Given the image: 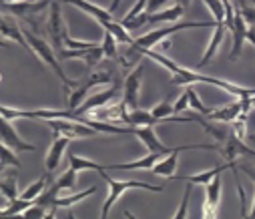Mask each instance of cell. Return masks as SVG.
<instances>
[{"instance_id":"1","label":"cell","mask_w":255,"mask_h":219,"mask_svg":"<svg viewBox=\"0 0 255 219\" xmlns=\"http://www.w3.org/2000/svg\"><path fill=\"white\" fill-rule=\"evenodd\" d=\"M131 48L137 50V52H141V54H145V56H149V58H153V60L159 62L161 66H165V68L171 72V75H173V85H185V87H187V85H195V83L213 85V87H217V89L227 91V93L233 95V97H239V99H243V97H253V95H255V89L237 87V85L227 83V81H221V79H217V77H209V75H203V72H197V70H189V68L177 64L175 60H171L169 56H165V54H161V52H155V50H151V48H139V46H131Z\"/></svg>"},{"instance_id":"2","label":"cell","mask_w":255,"mask_h":219,"mask_svg":"<svg viewBox=\"0 0 255 219\" xmlns=\"http://www.w3.org/2000/svg\"><path fill=\"white\" fill-rule=\"evenodd\" d=\"M24 36H26V40H28L32 52H34L44 64H48V66L54 70V75H56L62 83H65V91H71V89H75V87L79 85V81H71V79L65 75V70H62V66H60L58 58H56V50H54V46H50L48 42H44L42 38H38L36 34L28 32V30H24Z\"/></svg>"},{"instance_id":"3","label":"cell","mask_w":255,"mask_h":219,"mask_svg":"<svg viewBox=\"0 0 255 219\" xmlns=\"http://www.w3.org/2000/svg\"><path fill=\"white\" fill-rule=\"evenodd\" d=\"M217 22L215 20H189V22H179V24H171L167 28H157V30H151L139 38H135V44L133 46H139V48H153L157 46L159 42H163L167 36L179 32V30H187V28H207V26H215Z\"/></svg>"},{"instance_id":"4","label":"cell","mask_w":255,"mask_h":219,"mask_svg":"<svg viewBox=\"0 0 255 219\" xmlns=\"http://www.w3.org/2000/svg\"><path fill=\"white\" fill-rule=\"evenodd\" d=\"M103 179L107 181V185L111 187V195L107 197V201L103 203V211H101V219H107L109 217V209L115 205V201L125 193V191H129V189H145V191H153V193H159L163 191L161 185H151V183H145V181H117L113 177L107 175V171H101Z\"/></svg>"},{"instance_id":"5","label":"cell","mask_w":255,"mask_h":219,"mask_svg":"<svg viewBox=\"0 0 255 219\" xmlns=\"http://www.w3.org/2000/svg\"><path fill=\"white\" fill-rule=\"evenodd\" d=\"M109 81H111V72H105V70L93 72V77L81 81L75 89L67 91V95H69V109H71V111L79 109V107L91 97V91H93V89H97V87H101V85H105V83H109Z\"/></svg>"},{"instance_id":"6","label":"cell","mask_w":255,"mask_h":219,"mask_svg":"<svg viewBox=\"0 0 255 219\" xmlns=\"http://www.w3.org/2000/svg\"><path fill=\"white\" fill-rule=\"evenodd\" d=\"M46 123L54 131V137L56 135H65L69 139H81V137H95L99 133L91 125L75 121V119H48Z\"/></svg>"},{"instance_id":"7","label":"cell","mask_w":255,"mask_h":219,"mask_svg":"<svg viewBox=\"0 0 255 219\" xmlns=\"http://www.w3.org/2000/svg\"><path fill=\"white\" fill-rule=\"evenodd\" d=\"M187 149H215V151H219V147H213V145H181V147H175V151L167 153L161 161H157L151 167V173L153 175H161V177H173L175 175V169H177L179 153H183Z\"/></svg>"},{"instance_id":"8","label":"cell","mask_w":255,"mask_h":219,"mask_svg":"<svg viewBox=\"0 0 255 219\" xmlns=\"http://www.w3.org/2000/svg\"><path fill=\"white\" fill-rule=\"evenodd\" d=\"M143 64H139L135 70H131L125 79V95L123 103L129 107V111L139 109V93H141V81H143Z\"/></svg>"},{"instance_id":"9","label":"cell","mask_w":255,"mask_h":219,"mask_svg":"<svg viewBox=\"0 0 255 219\" xmlns=\"http://www.w3.org/2000/svg\"><path fill=\"white\" fill-rule=\"evenodd\" d=\"M50 38H52V46L56 50V54L60 50H65V22H62V14H60V6L58 2H50V16H48V26H46Z\"/></svg>"},{"instance_id":"10","label":"cell","mask_w":255,"mask_h":219,"mask_svg":"<svg viewBox=\"0 0 255 219\" xmlns=\"http://www.w3.org/2000/svg\"><path fill=\"white\" fill-rule=\"evenodd\" d=\"M133 135L145 145L149 153H165V155H167V153L175 151V149H171V147H165V145L159 141L155 127H133Z\"/></svg>"},{"instance_id":"11","label":"cell","mask_w":255,"mask_h":219,"mask_svg":"<svg viewBox=\"0 0 255 219\" xmlns=\"http://www.w3.org/2000/svg\"><path fill=\"white\" fill-rule=\"evenodd\" d=\"M229 32H231V36H233V46H231V54H229V58L235 60V58L241 54L243 42L247 40V32H249V24H247V20L243 18L241 8L235 10V22H233V26H231Z\"/></svg>"},{"instance_id":"12","label":"cell","mask_w":255,"mask_h":219,"mask_svg":"<svg viewBox=\"0 0 255 219\" xmlns=\"http://www.w3.org/2000/svg\"><path fill=\"white\" fill-rule=\"evenodd\" d=\"M58 56L65 60V58H83L87 66H97L103 56H105V50L101 44H95L91 48H81V50H73V48H65V50H60Z\"/></svg>"},{"instance_id":"13","label":"cell","mask_w":255,"mask_h":219,"mask_svg":"<svg viewBox=\"0 0 255 219\" xmlns=\"http://www.w3.org/2000/svg\"><path fill=\"white\" fill-rule=\"evenodd\" d=\"M219 153H221L227 161H235V157H239V155L255 157V151L249 149V147H245L243 141H241V137H239L235 131L229 133V137L225 139V145H223V147H219Z\"/></svg>"},{"instance_id":"14","label":"cell","mask_w":255,"mask_h":219,"mask_svg":"<svg viewBox=\"0 0 255 219\" xmlns=\"http://www.w3.org/2000/svg\"><path fill=\"white\" fill-rule=\"evenodd\" d=\"M117 95H119V87H111V89H107V91L93 93L79 109H75V115L81 117V115H87V113L93 111V109H99V107H103V105H109ZM75 121H77V119H75Z\"/></svg>"},{"instance_id":"15","label":"cell","mask_w":255,"mask_h":219,"mask_svg":"<svg viewBox=\"0 0 255 219\" xmlns=\"http://www.w3.org/2000/svg\"><path fill=\"white\" fill-rule=\"evenodd\" d=\"M219 197H221V175H217L213 181H209L205 185V203H203V217L213 219L217 217V205H219Z\"/></svg>"},{"instance_id":"16","label":"cell","mask_w":255,"mask_h":219,"mask_svg":"<svg viewBox=\"0 0 255 219\" xmlns=\"http://www.w3.org/2000/svg\"><path fill=\"white\" fill-rule=\"evenodd\" d=\"M67 2H71V4H75L77 8H81V10H85L87 14H91L101 26H103V30H109L111 26H113V16H111V10H105V8H101V6H97V4H93V2H87V0H67Z\"/></svg>"},{"instance_id":"17","label":"cell","mask_w":255,"mask_h":219,"mask_svg":"<svg viewBox=\"0 0 255 219\" xmlns=\"http://www.w3.org/2000/svg\"><path fill=\"white\" fill-rule=\"evenodd\" d=\"M69 143H71V139L65 137V135H56V137H54V141H52V145H50V151H48V155H46V159H44L48 173H52V171L60 165V159H62V155H65V149L69 147Z\"/></svg>"},{"instance_id":"18","label":"cell","mask_w":255,"mask_h":219,"mask_svg":"<svg viewBox=\"0 0 255 219\" xmlns=\"http://www.w3.org/2000/svg\"><path fill=\"white\" fill-rule=\"evenodd\" d=\"M2 143L8 145L10 149H16V151H36V147L32 143H26L16 135L14 125L6 119H2Z\"/></svg>"},{"instance_id":"19","label":"cell","mask_w":255,"mask_h":219,"mask_svg":"<svg viewBox=\"0 0 255 219\" xmlns=\"http://www.w3.org/2000/svg\"><path fill=\"white\" fill-rule=\"evenodd\" d=\"M0 32H2V38H4V40H14L16 44H20L22 48H26V50L32 52V48H30L26 36H24V30H22L14 20H10L8 16H4L2 22H0Z\"/></svg>"},{"instance_id":"20","label":"cell","mask_w":255,"mask_h":219,"mask_svg":"<svg viewBox=\"0 0 255 219\" xmlns=\"http://www.w3.org/2000/svg\"><path fill=\"white\" fill-rule=\"evenodd\" d=\"M48 4H50V0H44V2H28V0H20V2H12V4H4V2H2V10L26 18V16H30V14H34V12L44 10Z\"/></svg>"},{"instance_id":"21","label":"cell","mask_w":255,"mask_h":219,"mask_svg":"<svg viewBox=\"0 0 255 219\" xmlns=\"http://www.w3.org/2000/svg\"><path fill=\"white\" fill-rule=\"evenodd\" d=\"M241 111H243V103L241 101H235L231 105L213 109L211 115H207V119H211V121H223V123H233L241 115Z\"/></svg>"},{"instance_id":"22","label":"cell","mask_w":255,"mask_h":219,"mask_svg":"<svg viewBox=\"0 0 255 219\" xmlns=\"http://www.w3.org/2000/svg\"><path fill=\"white\" fill-rule=\"evenodd\" d=\"M225 32H227V24L225 22H217L215 24V32H213V38H211V42H209V46H207V52L203 54V58L199 60V68L201 66H205L213 56H215V52L219 50V46H221V42H223V36H225Z\"/></svg>"},{"instance_id":"23","label":"cell","mask_w":255,"mask_h":219,"mask_svg":"<svg viewBox=\"0 0 255 219\" xmlns=\"http://www.w3.org/2000/svg\"><path fill=\"white\" fill-rule=\"evenodd\" d=\"M227 169H235V161H227V163L217 165V167H213V169H207V171H203V173L191 175V177H187V181L193 183V185H207L209 181H213L217 175H221V173L227 171Z\"/></svg>"},{"instance_id":"24","label":"cell","mask_w":255,"mask_h":219,"mask_svg":"<svg viewBox=\"0 0 255 219\" xmlns=\"http://www.w3.org/2000/svg\"><path fill=\"white\" fill-rule=\"evenodd\" d=\"M165 157V153H149L147 157L135 161V163H117V165H105V169H117V171H125V169H151L157 161H161Z\"/></svg>"},{"instance_id":"25","label":"cell","mask_w":255,"mask_h":219,"mask_svg":"<svg viewBox=\"0 0 255 219\" xmlns=\"http://www.w3.org/2000/svg\"><path fill=\"white\" fill-rule=\"evenodd\" d=\"M185 12V6L183 4H175L173 8H167V10H159V12H153L149 14V24H157V22H177Z\"/></svg>"},{"instance_id":"26","label":"cell","mask_w":255,"mask_h":219,"mask_svg":"<svg viewBox=\"0 0 255 219\" xmlns=\"http://www.w3.org/2000/svg\"><path fill=\"white\" fill-rule=\"evenodd\" d=\"M69 161H71V167L79 173V171H107L105 169V165H101V163H95V161H89V159H83V157H79L77 153H71L69 155Z\"/></svg>"},{"instance_id":"27","label":"cell","mask_w":255,"mask_h":219,"mask_svg":"<svg viewBox=\"0 0 255 219\" xmlns=\"http://www.w3.org/2000/svg\"><path fill=\"white\" fill-rule=\"evenodd\" d=\"M97 191V187L93 185V187H89V189H85V191H81V193H75V195H69V197H56L54 199V205L56 207H73V205H77V203H81L83 199H87L89 195H93Z\"/></svg>"},{"instance_id":"28","label":"cell","mask_w":255,"mask_h":219,"mask_svg":"<svg viewBox=\"0 0 255 219\" xmlns=\"http://www.w3.org/2000/svg\"><path fill=\"white\" fill-rule=\"evenodd\" d=\"M34 201H28V199H22V197H18V199H14V201H10V205L8 207H2V211H0V215L2 217H10V215H22L30 205H32Z\"/></svg>"},{"instance_id":"29","label":"cell","mask_w":255,"mask_h":219,"mask_svg":"<svg viewBox=\"0 0 255 219\" xmlns=\"http://www.w3.org/2000/svg\"><path fill=\"white\" fill-rule=\"evenodd\" d=\"M0 193H2L4 199L8 201H14L20 197L18 189H16V177H4L2 183H0Z\"/></svg>"},{"instance_id":"30","label":"cell","mask_w":255,"mask_h":219,"mask_svg":"<svg viewBox=\"0 0 255 219\" xmlns=\"http://www.w3.org/2000/svg\"><path fill=\"white\" fill-rule=\"evenodd\" d=\"M0 165H2V169L4 167H16V169L20 167V161H18L16 153L4 143H2V147H0Z\"/></svg>"},{"instance_id":"31","label":"cell","mask_w":255,"mask_h":219,"mask_svg":"<svg viewBox=\"0 0 255 219\" xmlns=\"http://www.w3.org/2000/svg\"><path fill=\"white\" fill-rule=\"evenodd\" d=\"M46 183H48V181H46V177H42V179L34 181L32 185H28V187L20 193V197H22V199H28V201H36V199L42 195V189L46 187Z\"/></svg>"},{"instance_id":"32","label":"cell","mask_w":255,"mask_h":219,"mask_svg":"<svg viewBox=\"0 0 255 219\" xmlns=\"http://www.w3.org/2000/svg\"><path fill=\"white\" fill-rule=\"evenodd\" d=\"M187 91H189V107H193L199 115H205V117H207V115H211V111H213V109H207V107L201 103V99H199V95L195 93V89H193V87L187 85Z\"/></svg>"},{"instance_id":"33","label":"cell","mask_w":255,"mask_h":219,"mask_svg":"<svg viewBox=\"0 0 255 219\" xmlns=\"http://www.w3.org/2000/svg\"><path fill=\"white\" fill-rule=\"evenodd\" d=\"M203 2L211 10L215 22H225V4H223V0H203Z\"/></svg>"},{"instance_id":"34","label":"cell","mask_w":255,"mask_h":219,"mask_svg":"<svg viewBox=\"0 0 255 219\" xmlns=\"http://www.w3.org/2000/svg\"><path fill=\"white\" fill-rule=\"evenodd\" d=\"M117 38H115V34L113 32H109V30H105V36H103V50H105V56H109V58H117Z\"/></svg>"},{"instance_id":"35","label":"cell","mask_w":255,"mask_h":219,"mask_svg":"<svg viewBox=\"0 0 255 219\" xmlns=\"http://www.w3.org/2000/svg\"><path fill=\"white\" fill-rule=\"evenodd\" d=\"M24 219H48V213H46V205H40V203H32L24 213H22Z\"/></svg>"},{"instance_id":"36","label":"cell","mask_w":255,"mask_h":219,"mask_svg":"<svg viewBox=\"0 0 255 219\" xmlns=\"http://www.w3.org/2000/svg\"><path fill=\"white\" fill-rule=\"evenodd\" d=\"M75 183H77V171H75L73 167H71L69 171L62 173V177H58V181H56L58 189H73Z\"/></svg>"},{"instance_id":"37","label":"cell","mask_w":255,"mask_h":219,"mask_svg":"<svg viewBox=\"0 0 255 219\" xmlns=\"http://www.w3.org/2000/svg\"><path fill=\"white\" fill-rule=\"evenodd\" d=\"M151 113L155 115V117H159V119H167V117H171V115H175V111H173V105L165 99V101H161L159 105H155L153 109H151Z\"/></svg>"},{"instance_id":"38","label":"cell","mask_w":255,"mask_h":219,"mask_svg":"<svg viewBox=\"0 0 255 219\" xmlns=\"http://www.w3.org/2000/svg\"><path fill=\"white\" fill-rule=\"evenodd\" d=\"M191 187H193V183H189V181H187V187H185V193H183L181 205H179L177 213L173 215L175 219H185V217H187V205H189V195H191Z\"/></svg>"},{"instance_id":"39","label":"cell","mask_w":255,"mask_h":219,"mask_svg":"<svg viewBox=\"0 0 255 219\" xmlns=\"http://www.w3.org/2000/svg\"><path fill=\"white\" fill-rule=\"evenodd\" d=\"M147 2L149 0H137L135 2V6L125 14V18H123V22H129V20H133V18H137L139 14H143V10H147Z\"/></svg>"},{"instance_id":"40","label":"cell","mask_w":255,"mask_h":219,"mask_svg":"<svg viewBox=\"0 0 255 219\" xmlns=\"http://www.w3.org/2000/svg\"><path fill=\"white\" fill-rule=\"evenodd\" d=\"M187 107H189V91H187V87H185L183 93H181V97H179V101L173 105V111H175V115H179V113H183Z\"/></svg>"},{"instance_id":"41","label":"cell","mask_w":255,"mask_h":219,"mask_svg":"<svg viewBox=\"0 0 255 219\" xmlns=\"http://www.w3.org/2000/svg\"><path fill=\"white\" fill-rule=\"evenodd\" d=\"M169 0H149L147 2V14H153V12H159V8H163Z\"/></svg>"},{"instance_id":"42","label":"cell","mask_w":255,"mask_h":219,"mask_svg":"<svg viewBox=\"0 0 255 219\" xmlns=\"http://www.w3.org/2000/svg\"><path fill=\"white\" fill-rule=\"evenodd\" d=\"M241 14H243V18L247 20L249 26H255V8H251V6H243V8H241Z\"/></svg>"},{"instance_id":"43","label":"cell","mask_w":255,"mask_h":219,"mask_svg":"<svg viewBox=\"0 0 255 219\" xmlns=\"http://www.w3.org/2000/svg\"><path fill=\"white\" fill-rule=\"evenodd\" d=\"M239 169H241V171H243V173H245V175L255 183V169H249V167H245V165H241Z\"/></svg>"},{"instance_id":"44","label":"cell","mask_w":255,"mask_h":219,"mask_svg":"<svg viewBox=\"0 0 255 219\" xmlns=\"http://www.w3.org/2000/svg\"><path fill=\"white\" fill-rule=\"evenodd\" d=\"M119 4H121V0H113V4H111V12H115V10L119 8Z\"/></svg>"},{"instance_id":"45","label":"cell","mask_w":255,"mask_h":219,"mask_svg":"<svg viewBox=\"0 0 255 219\" xmlns=\"http://www.w3.org/2000/svg\"><path fill=\"white\" fill-rule=\"evenodd\" d=\"M233 4H237V8H243L245 6V0H231Z\"/></svg>"},{"instance_id":"46","label":"cell","mask_w":255,"mask_h":219,"mask_svg":"<svg viewBox=\"0 0 255 219\" xmlns=\"http://www.w3.org/2000/svg\"><path fill=\"white\" fill-rule=\"evenodd\" d=\"M249 217L255 219V193H253V205H251V213H249Z\"/></svg>"},{"instance_id":"47","label":"cell","mask_w":255,"mask_h":219,"mask_svg":"<svg viewBox=\"0 0 255 219\" xmlns=\"http://www.w3.org/2000/svg\"><path fill=\"white\" fill-rule=\"evenodd\" d=\"M4 4H10V2H20V0H2Z\"/></svg>"},{"instance_id":"48","label":"cell","mask_w":255,"mask_h":219,"mask_svg":"<svg viewBox=\"0 0 255 219\" xmlns=\"http://www.w3.org/2000/svg\"><path fill=\"white\" fill-rule=\"evenodd\" d=\"M249 143H253V145H255V133H253V135H249Z\"/></svg>"},{"instance_id":"49","label":"cell","mask_w":255,"mask_h":219,"mask_svg":"<svg viewBox=\"0 0 255 219\" xmlns=\"http://www.w3.org/2000/svg\"><path fill=\"white\" fill-rule=\"evenodd\" d=\"M179 2H181L183 6H187V4H189V0H179Z\"/></svg>"},{"instance_id":"50","label":"cell","mask_w":255,"mask_h":219,"mask_svg":"<svg viewBox=\"0 0 255 219\" xmlns=\"http://www.w3.org/2000/svg\"><path fill=\"white\" fill-rule=\"evenodd\" d=\"M28 2H34V0H28Z\"/></svg>"},{"instance_id":"51","label":"cell","mask_w":255,"mask_h":219,"mask_svg":"<svg viewBox=\"0 0 255 219\" xmlns=\"http://www.w3.org/2000/svg\"><path fill=\"white\" fill-rule=\"evenodd\" d=\"M175 2H179V0H175ZM179 4H181V2H179Z\"/></svg>"},{"instance_id":"52","label":"cell","mask_w":255,"mask_h":219,"mask_svg":"<svg viewBox=\"0 0 255 219\" xmlns=\"http://www.w3.org/2000/svg\"><path fill=\"white\" fill-rule=\"evenodd\" d=\"M251 2H255V0H251Z\"/></svg>"}]
</instances>
